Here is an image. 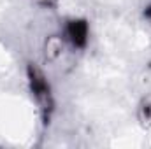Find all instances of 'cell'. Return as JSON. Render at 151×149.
I'll use <instances>...</instances> for the list:
<instances>
[{
	"label": "cell",
	"instance_id": "1",
	"mask_svg": "<svg viewBox=\"0 0 151 149\" xmlns=\"http://www.w3.org/2000/svg\"><path fill=\"white\" fill-rule=\"evenodd\" d=\"M69 35L74 44H83L86 40V27L81 21H72L69 27Z\"/></svg>",
	"mask_w": 151,
	"mask_h": 149
}]
</instances>
